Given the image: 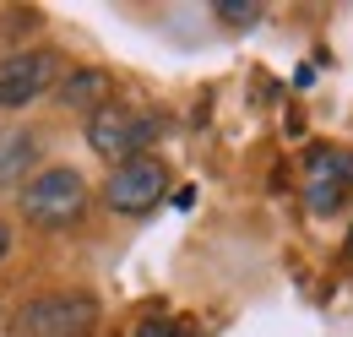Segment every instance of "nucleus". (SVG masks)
Here are the masks:
<instances>
[{
    "mask_svg": "<svg viewBox=\"0 0 353 337\" xmlns=\"http://www.w3.org/2000/svg\"><path fill=\"white\" fill-rule=\"evenodd\" d=\"M310 207H315V212H337V207H343V185H332V180H310Z\"/></svg>",
    "mask_w": 353,
    "mask_h": 337,
    "instance_id": "nucleus-8",
    "label": "nucleus"
},
{
    "mask_svg": "<svg viewBox=\"0 0 353 337\" xmlns=\"http://www.w3.org/2000/svg\"><path fill=\"white\" fill-rule=\"evenodd\" d=\"M136 337H169V321H141Z\"/></svg>",
    "mask_w": 353,
    "mask_h": 337,
    "instance_id": "nucleus-10",
    "label": "nucleus"
},
{
    "mask_svg": "<svg viewBox=\"0 0 353 337\" xmlns=\"http://www.w3.org/2000/svg\"><path fill=\"white\" fill-rule=\"evenodd\" d=\"M158 136H163V115H152V109H98L88 120V147L103 164L147 158Z\"/></svg>",
    "mask_w": 353,
    "mask_h": 337,
    "instance_id": "nucleus-1",
    "label": "nucleus"
},
{
    "mask_svg": "<svg viewBox=\"0 0 353 337\" xmlns=\"http://www.w3.org/2000/svg\"><path fill=\"white\" fill-rule=\"evenodd\" d=\"M266 17V6H218V22L223 28H256Z\"/></svg>",
    "mask_w": 353,
    "mask_h": 337,
    "instance_id": "nucleus-9",
    "label": "nucleus"
},
{
    "mask_svg": "<svg viewBox=\"0 0 353 337\" xmlns=\"http://www.w3.org/2000/svg\"><path fill=\"white\" fill-rule=\"evenodd\" d=\"M88 212V180L77 168H39L22 185V218L33 229H71Z\"/></svg>",
    "mask_w": 353,
    "mask_h": 337,
    "instance_id": "nucleus-2",
    "label": "nucleus"
},
{
    "mask_svg": "<svg viewBox=\"0 0 353 337\" xmlns=\"http://www.w3.org/2000/svg\"><path fill=\"white\" fill-rule=\"evenodd\" d=\"M98 316L103 310L92 294H44L17 310L11 337H92Z\"/></svg>",
    "mask_w": 353,
    "mask_h": 337,
    "instance_id": "nucleus-3",
    "label": "nucleus"
},
{
    "mask_svg": "<svg viewBox=\"0 0 353 337\" xmlns=\"http://www.w3.org/2000/svg\"><path fill=\"white\" fill-rule=\"evenodd\" d=\"M109 93H114V77H109L103 66H82V71H65V77H60V87H54V98H60L65 109H82V115H98Z\"/></svg>",
    "mask_w": 353,
    "mask_h": 337,
    "instance_id": "nucleus-6",
    "label": "nucleus"
},
{
    "mask_svg": "<svg viewBox=\"0 0 353 337\" xmlns=\"http://www.w3.org/2000/svg\"><path fill=\"white\" fill-rule=\"evenodd\" d=\"M348 256H353V234H348Z\"/></svg>",
    "mask_w": 353,
    "mask_h": 337,
    "instance_id": "nucleus-12",
    "label": "nucleus"
},
{
    "mask_svg": "<svg viewBox=\"0 0 353 337\" xmlns=\"http://www.w3.org/2000/svg\"><path fill=\"white\" fill-rule=\"evenodd\" d=\"M11 256V223H0V261Z\"/></svg>",
    "mask_w": 353,
    "mask_h": 337,
    "instance_id": "nucleus-11",
    "label": "nucleus"
},
{
    "mask_svg": "<svg viewBox=\"0 0 353 337\" xmlns=\"http://www.w3.org/2000/svg\"><path fill=\"white\" fill-rule=\"evenodd\" d=\"M39 164V136L28 126L0 131V191L6 185H28V168Z\"/></svg>",
    "mask_w": 353,
    "mask_h": 337,
    "instance_id": "nucleus-7",
    "label": "nucleus"
},
{
    "mask_svg": "<svg viewBox=\"0 0 353 337\" xmlns=\"http://www.w3.org/2000/svg\"><path fill=\"white\" fill-rule=\"evenodd\" d=\"M163 191H169V164L163 158H131V164H120L109 174V185H103V207L109 212H125V218H141V212H152L163 202Z\"/></svg>",
    "mask_w": 353,
    "mask_h": 337,
    "instance_id": "nucleus-5",
    "label": "nucleus"
},
{
    "mask_svg": "<svg viewBox=\"0 0 353 337\" xmlns=\"http://www.w3.org/2000/svg\"><path fill=\"white\" fill-rule=\"evenodd\" d=\"M71 66H65V55L60 49H17V55H6L0 60V109H28V104H39L44 93L60 87Z\"/></svg>",
    "mask_w": 353,
    "mask_h": 337,
    "instance_id": "nucleus-4",
    "label": "nucleus"
}]
</instances>
